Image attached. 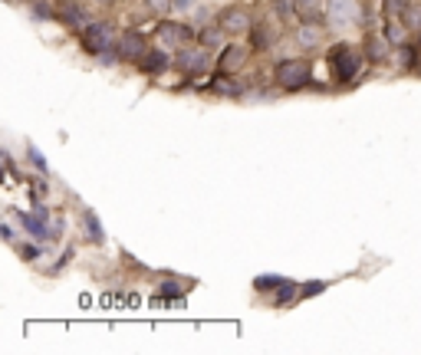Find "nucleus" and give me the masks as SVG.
I'll return each instance as SVG.
<instances>
[{
	"mask_svg": "<svg viewBox=\"0 0 421 355\" xmlns=\"http://www.w3.org/2000/svg\"><path fill=\"white\" fill-rule=\"evenodd\" d=\"M362 63H365V56H362L359 46L336 43L330 50V69H332V76H336V83H343V86H349V83L359 79Z\"/></svg>",
	"mask_w": 421,
	"mask_h": 355,
	"instance_id": "obj_1",
	"label": "nucleus"
},
{
	"mask_svg": "<svg viewBox=\"0 0 421 355\" xmlns=\"http://www.w3.org/2000/svg\"><path fill=\"white\" fill-rule=\"evenodd\" d=\"M273 79L283 92H300V89L310 86L313 66H310V59H280L273 69Z\"/></svg>",
	"mask_w": 421,
	"mask_h": 355,
	"instance_id": "obj_2",
	"label": "nucleus"
},
{
	"mask_svg": "<svg viewBox=\"0 0 421 355\" xmlns=\"http://www.w3.org/2000/svg\"><path fill=\"white\" fill-rule=\"evenodd\" d=\"M79 46L89 53V56H102L109 50H116V36L109 23H86L79 30Z\"/></svg>",
	"mask_w": 421,
	"mask_h": 355,
	"instance_id": "obj_3",
	"label": "nucleus"
},
{
	"mask_svg": "<svg viewBox=\"0 0 421 355\" xmlns=\"http://www.w3.org/2000/svg\"><path fill=\"white\" fill-rule=\"evenodd\" d=\"M217 27L224 30L227 36H234V40H237V36H244V33H250V30H254V20H250V14H247L244 7L234 3V7H224V10L217 14Z\"/></svg>",
	"mask_w": 421,
	"mask_h": 355,
	"instance_id": "obj_4",
	"label": "nucleus"
},
{
	"mask_svg": "<svg viewBox=\"0 0 421 355\" xmlns=\"http://www.w3.org/2000/svg\"><path fill=\"white\" fill-rule=\"evenodd\" d=\"M175 63L181 66V73H188L191 79H195V76H204L210 69V56L204 46H181Z\"/></svg>",
	"mask_w": 421,
	"mask_h": 355,
	"instance_id": "obj_5",
	"label": "nucleus"
},
{
	"mask_svg": "<svg viewBox=\"0 0 421 355\" xmlns=\"http://www.w3.org/2000/svg\"><path fill=\"white\" fill-rule=\"evenodd\" d=\"M191 36H195V30L188 27V23H178V20H162V23H158V43L168 46V50L188 46Z\"/></svg>",
	"mask_w": 421,
	"mask_h": 355,
	"instance_id": "obj_6",
	"label": "nucleus"
},
{
	"mask_svg": "<svg viewBox=\"0 0 421 355\" xmlns=\"http://www.w3.org/2000/svg\"><path fill=\"white\" fill-rule=\"evenodd\" d=\"M359 0H326V17L332 27H352L359 23Z\"/></svg>",
	"mask_w": 421,
	"mask_h": 355,
	"instance_id": "obj_7",
	"label": "nucleus"
},
{
	"mask_svg": "<svg viewBox=\"0 0 421 355\" xmlns=\"http://www.w3.org/2000/svg\"><path fill=\"white\" fill-rule=\"evenodd\" d=\"M20 224H23V230L36 240H46V237H53L56 230H50V211L43 204H36V211L30 214H20Z\"/></svg>",
	"mask_w": 421,
	"mask_h": 355,
	"instance_id": "obj_8",
	"label": "nucleus"
},
{
	"mask_svg": "<svg viewBox=\"0 0 421 355\" xmlns=\"http://www.w3.org/2000/svg\"><path fill=\"white\" fill-rule=\"evenodd\" d=\"M145 53H149V46L142 40V33H122L119 40H116V56L122 63H138Z\"/></svg>",
	"mask_w": 421,
	"mask_h": 355,
	"instance_id": "obj_9",
	"label": "nucleus"
},
{
	"mask_svg": "<svg viewBox=\"0 0 421 355\" xmlns=\"http://www.w3.org/2000/svg\"><path fill=\"white\" fill-rule=\"evenodd\" d=\"M244 63H247V46L241 43H227L221 46V56H217V73H237Z\"/></svg>",
	"mask_w": 421,
	"mask_h": 355,
	"instance_id": "obj_10",
	"label": "nucleus"
},
{
	"mask_svg": "<svg viewBox=\"0 0 421 355\" xmlns=\"http://www.w3.org/2000/svg\"><path fill=\"white\" fill-rule=\"evenodd\" d=\"M171 66V56H168L165 50H158V46H149V53L138 59V69L145 76H162Z\"/></svg>",
	"mask_w": 421,
	"mask_h": 355,
	"instance_id": "obj_11",
	"label": "nucleus"
},
{
	"mask_svg": "<svg viewBox=\"0 0 421 355\" xmlns=\"http://www.w3.org/2000/svg\"><path fill=\"white\" fill-rule=\"evenodd\" d=\"M296 17L300 23H330L326 17V0H296Z\"/></svg>",
	"mask_w": 421,
	"mask_h": 355,
	"instance_id": "obj_12",
	"label": "nucleus"
},
{
	"mask_svg": "<svg viewBox=\"0 0 421 355\" xmlns=\"http://www.w3.org/2000/svg\"><path fill=\"white\" fill-rule=\"evenodd\" d=\"M389 36L385 33H365V56L369 63H385L389 59Z\"/></svg>",
	"mask_w": 421,
	"mask_h": 355,
	"instance_id": "obj_13",
	"label": "nucleus"
},
{
	"mask_svg": "<svg viewBox=\"0 0 421 355\" xmlns=\"http://www.w3.org/2000/svg\"><path fill=\"white\" fill-rule=\"evenodd\" d=\"M56 17H60L66 27H79V30L86 27V10H83L76 0H63L60 10H56Z\"/></svg>",
	"mask_w": 421,
	"mask_h": 355,
	"instance_id": "obj_14",
	"label": "nucleus"
},
{
	"mask_svg": "<svg viewBox=\"0 0 421 355\" xmlns=\"http://www.w3.org/2000/svg\"><path fill=\"white\" fill-rule=\"evenodd\" d=\"M83 230H86V240H92V244H102L105 234H102V224H99V217H96V211L92 207H83Z\"/></svg>",
	"mask_w": 421,
	"mask_h": 355,
	"instance_id": "obj_15",
	"label": "nucleus"
},
{
	"mask_svg": "<svg viewBox=\"0 0 421 355\" xmlns=\"http://www.w3.org/2000/svg\"><path fill=\"white\" fill-rule=\"evenodd\" d=\"M210 92H214V96H230V99H237V96H241V86L230 79V73H217V76H210Z\"/></svg>",
	"mask_w": 421,
	"mask_h": 355,
	"instance_id": "obj_16",
	"label": "nucleus"
},
{
	"mask_svg": "<svg viewBox=\"0 0 421 355\" xmlns=\"http://www.w3.org/2000/svg\"><path fill=\"white\" fill-rule=\"evenodd\" d=\"M319 40H323L319 23H303V27L296 30V43H300L303 50H316V46H319Z\"/></svg>",
	"mask_w": 421,
	"mask_h": 355,
	"instance_id": "obj_17",
	"label": "nucleus"
},
{
	"mask_svg": "<svg viewBox=\"0 0 421 355\" xmlns=\"http://www.w3.org/2000/svg\"><path fill=\"white\" fill-rule=\"evenodd\" d=\"M385 36H389L391 46H402L408 40V23L405 20H385V30H382Z\"/></svg>",
	"mask_w": 421,
	"mask_h": 355,
	"instance_id": "obj_18",
	"label": "nucleus"
},
{
	"mask_svg": "<svg viewBox=\"0 0 421 355\" xmlns=\"http://www.w3.org/2000/svg\"><path fill=\"white\" fill-rule=\"evenodd\" d=\"M221 36H227V33L217 27V23H214V27H204L201 33H197V40H201L204 50H217V46H221Z\"/></svg>",
	"mask_w": 421,
	"mask_h": 355,
	"instance_id": "obj_19",
	"label": "nucleus"
},
{
	"mask_svg": "<svg viewBox=\"0 0 421 355\" xmlns=\"http://www.w3.org/2000/svg\"><path fill=\"white\" fill-rule=\"evenodd\" d=\"M408 10V0H382V17L385 20H402Z\"/></svg>",
	"mask_w": 421,
	"mask_h": 355,
	"instance_id": "obj_20",
	"label": "nucleus"
},
{
	"mask_svg": "<svg viewBox=\"0 0 421 355\" xmlns=\"http://www.w3.org/2000/svg\"><path fill=\"white\" fill-rule=\"evenodd\" d=\"M296 296H300L296 283H293V280H283V283H280V290H277V296H273V303H277V306H286V303H293Z\"/></svg>",
	"mask_w": 421,
	"mask_h": 355,
	"instance_id": "obj_21",
	"label": "nucleus"
},
{
	"mask_svg": "<svg viewBox=\"0 0 421 355\" xmlns=\"http://www.w3.org/2000/svg\"><path fill=\"white\" fill-rule=\"evenodd\" d=\"M250 36H254V50H263V53H267V50L273 46V33L267 27H254L250 30Z\"/></svg>",
	"mask_w": 421,
	"mask_h": 355,
	"instance_id": "obj_22",
	"label": "nucleus"
},
{
	"mask_svg": "<svg viewBox=\"0 0 421 355\" xmlns=\"http://www.w3.org/2000/svg\"><path fill=\"white\" fill-rule=\"evenodd\" d=\"M280 283H283V277H277V273H260V277H257L254 280V286L257 290H267V293H277V290H280Z\"/></svg>",
	"mask_w": 421,
	"mask_h": 355,
	"instance_id": "obj_23",
	"label": "nucleus"
},
{
	"mask_svg": "<svg viewBox=\"0 0 421 355\" xmlns=\"http://www.w3.org/2000/svg\"><path fill=\"white\" fill-rule=\"evenodd\" d=\"M402 20H405L408 27H418L421 30V7H418V3H408V10H405V17H402Z\"/></svg>",
	"mask_w": 421,
	"mask_h": 355,
	"instance_id": "obj_24",
	"label": "nucleus"
},
{
	"mask_svg": "<svg viewBox=\"0 0 421 355\" xmlns=\"http://www.w3.org/2000/svg\"><path fill=\"white\" fill-rule=\"evenodd\" d=\"M149 3V10L151 14H158V17H165L171 7H175V0H145Z\"/></svg>",
	"mask_w": 421,
	"mask_h": 355,
	"instance_id": "obj_25",
	"label": "nucleus"
},
{
	"mask_svg": "<svg viewBox=\"0 0 421 355\" xmlns=\"http://www.w3.org/2000/svg\"><path fill=\"white\" fill-rule=\"evenodd\" d=\"M277 14L280 20H290V14H296V0H277Z\"/></svg>",
	"mask_w": 421,
	"mask_h": 355,
	"instance_id": "obj_26",
	"label": "nucleus"
},
{
	"mask_svg": "<svg viewBox=\"0 0 421 355\" xmlns=\"http://www.w3.org/2000/svg\"><path fill=\"white\" fill-rule=\"evenodd\" d=\"M27 155H30V162H33V168H36V171H43L46 175V162H43V155H40V151H36V148H27Z\"/></svg>",
	"mask_w": 421,
	"mask_h": 355,
	"instance_id": "obj_27",
	"label": "nucleus"
},
{
	"mask_svg": "<svg viewBox=\"0 0 421 355\" xmlns=\"http://www.w3.org/2000/svg\"><path fill=\"white\" fill-rule=\"evenodd\" d=\"M162 293H165V296H178V293H184V286H178V280H165V283H162Z\"/></svg>",
	"mask_w": 421,
	"mask_h": 355,
	"instance_id": "obj_28",
	"label": "nucleus"
},
{
	"mask_svg": "<svg viewBox=\"0 0 421 355\" xmlns=\"http://www.w3.org/2000/svg\"><path fill=\"white\" fill-rule=\"evenodd\" d=\"M323 290H326V283H319V280H316V283H310V286H303V290H300V296H303V299H306V296L323 293Z\"/></svg>",
	"mask_w": 421,
	"mask_h": 355,
	"instance_id": "obj_29",
	"label": "nucleus"
},
{
	"mask_svg": "<svg viewBox=\"0 0 421 355\" xmlns=\"http://www.w3.org/2000/svg\"><path fill=\"white\" fill-rule=\"evenodd\" d=\"M20 253H23V260H36V257H40V247H33V244H23V247H20Z\"/></svg>",
	"mask_w": 421,
	"mask_h": 355,
	"instance_id": "obj_30",
	"label": "nucleus"
},
{
	"mask_svg": "<svg viewBox=\"0 0 421 355\" xmlns=\"http://www.w3.org/2000/svg\"><path fill=\"white\" fill-rule=\"evenodd\" d=\"M0 230H3V240H10V244H14V240H17V234H14V227H10V224H3Z\"/></svg>",
	"mask_w": 421,
	"mask_h": 355,
	"instance_id": "obj_31",
	"label": "nucleus"
},
{
	"mask_svg": "<svg viewBox=\"0 0 421 355\" xmlns=\"http://www.w3.org/2000/svg\"><path fill=\"white\" fill-rule=\"evenodd\" d=\"M191 3H195V0H175V10H188Z\"/></svg>",
	"mask_w": 421,
	"mask_h": 355,
	"instance_id": "obj_32",
	"label": "nucleus"
},
{
	"mask_svg": "<svg viewBox=\"0 0 421 355\" xmlns=\"http://www.w3.org/2000/svg\"><path fill=\"white\" fill-rule=\"evenodd\" d=\"M418 46H421V30H418Z\"/></svg>",
	"mask_w": 421,
	"mask_h": 355,
	"instance_id": "obj_33",
	"label": "nucleus"
},
{
	"mask_svg": "<svg viewBox=\"0 0 421 355\" xmlns=\"http://www.w3.org/2000/svg\"><path fill=\"white\" fill-rule=\"evenodd\" d=\"M102 3H109V0H102Z\"/></svg>",
	"mask_w": 421,
	"mask_h": 355,
	"instance_id": "obj_34",
	"label": "nucleus"
}]
</instances>
